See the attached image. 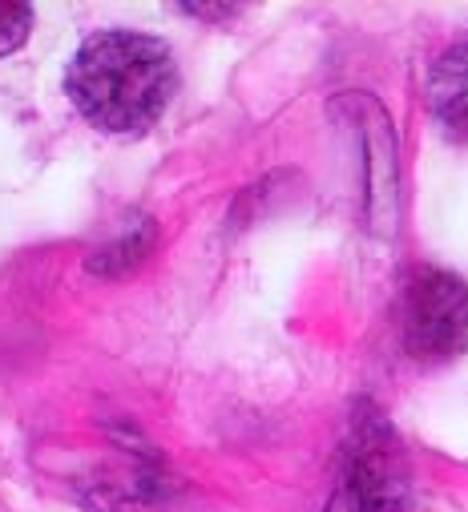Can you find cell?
I'll return each instance as SVG.
<instances>
[{"instance_id": "2", "label": "cell", "mask_w": 468, "mask_h": 512, "mask_svg": "<svg viewBox=\"0 0 468 512\" xmlns=\"http://www.w3.org/2000/svg\"><path fill=\"white\" fill-rule=\"evenodd\" d=\"M404 343L416 359L440 363L468 343V287L440 267H420L404 291Z\"/></svg>"}, {"instance_id": "5", "label": "cell", "mask_w": 468, "mask_h": 512, "mask_svg": "<svg viewBox=\"0 0 468 512\" xmlns=\"http://www.w3.org/2000/svg\"><path fill=\"white\" fill-rule=\"evenodd\" d=\"M33 29V9L21 5V0H0V57L25 45Z\"/></svg>"}, {"instance_id": "3", "label": "cell", "mask_w": 468, "mask_h": 512, "mask_svg": "<svg viewBox=\"0 0 468 512\" xmlns=\"http://www.w3.org/2000/svg\"><path fill=\"white\" fill-rule=\"evenodd\" d=\"M331 512H404V476L396 464V440L380 420H368L347 448L343 480Z\"/></svg>"}, {"instance_id": "1", "label": "cell", "mask_w": 468, "mask_h": 512, "mask_svg": "<svg viewBox=\"0 0 468 512\" xmlns=\"http://www.w3.org/2000/svg\"><path fill=\"white\" fill-rule=\"evenodd\" d=\"M178 89V65L166 41L109 29L89 37L65 69V93L77 113L105 134H142L166 113Z\"/></svg>"}, {"instance_id": "4", "label": "cell", "mask_w": 468, "mask_h": 512, "mask_svg": "<svg viewBox=\"0 0 468 512\" xmlns=\"http://www.w3.org/2000/svg\"><path fill=\"white\" fill-rule=\"evenodd\" d=\"M428 101L452 142H468V41L452 45L428 81Z\"/></svg>"}]
</instances>
